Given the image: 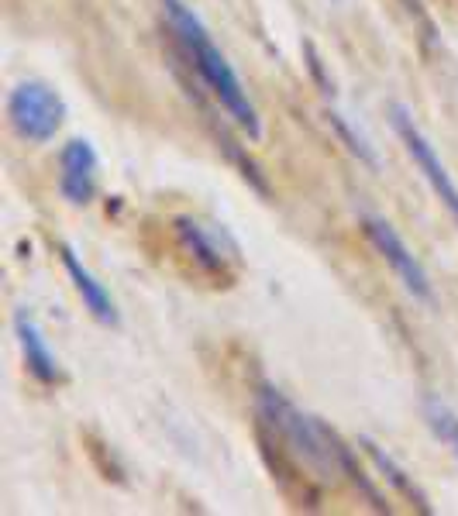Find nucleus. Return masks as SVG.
<instances>
[{"label":"nucleus","mask_w":458,"mask_h":516,"mask_svg":"<svg viewBox=\"0 0 458 516\" xmlns=\"http://www.w3.org/2000/svg\"><path fill=\"white\" fill-rule=\"evenodd\" d=\"M255 410H259V424L266 427L279 444H286L304 465H310L321 475H328V479L341 475V479L352 482L376 510H390L386 499L379 496V489L366 479L355 451L348 448L324 420H317L314 413L300 410L290 396L279 393L273 382H262L259 386V393H255Z\"/></svg>","instance_id":"f257e3e1"},{"label":"nucleus","mask_w":458,"mask_h":516,"mask_svg":"<svg viewBox=\"0 0 458 516\" xmlns=\"http://www.w3.org/2000/svg\"><path fill=\"white\" fill-rule=\"evenodd\" d=\"M162 11H166L176 49H180V56L186 59V66L193 69L200 86H204L214 104L235 121L238 131H245L252 142H259L262 138L259 111H255L252 97H248L242 76L235 73L228 56L217 49L214 35L207 31L204 21L197 18V11H193L186 0H162Z\"/></svg>","instance_id":"f03ea898"},{"label":"nucleus","mask_w":458,"mask_h":516,"mask_svg":"<svg viewBox=\"0 0 458 516\" xmlns=\"http://www.w3.org/2000/svg\"><path fill=\"white\" fill-rule=\"evenodd\" d=\"M66 121V100L52 83L21 80L7 93V124L28 145H45L59 135Z\"/></svg>","instance_id":"7ed1b4c3"},{"label":"nucleus","mask_w":458,"mask_h":516,"mask_svg":"<svg viewBox=\"0 0 458 516\" xmlns=\"http://www.w3.org/2000/svg\"><path fill=\"white\" fill-rule=\"evenodd\" d=\"M362 231H366L369 245L376 248L379 258H383V262L397 272L403 289H407L417 303H434V286H431L428 269L421 265V258L410 252L407 241L397 234V228H393L386 217L369 214V210H366V214H362Z\"/></svg>","instance_id":"20e7f679"},{"label":"nucleus","mask_w":458,"mask_h":516,"mask_svg":"<svg viewBox=\"0 0 458 516\" xmlns=\"http://www.w3.org/2000/svg\"><path fill=\"white\" fill-rule=\"evenodd\" d=\"M390 117H393V128H397L403 148H407V155L414 159V166L421 169V176L428 179V186L434 190V197L445 203V210L458 224V183L452 179V172H448V166L441 162V155L434 152V145L428 142V135H424L421 124L414 121V114H410L407 107L393 104Z\"/></svg>","instance_id":"39448f33"},{"label":"nucleus","mask_w":458,"mask_h":516,"mask_svg":"<svg viewBox=\"0 0 458 516\" xmlns=\"http://www.w3.org/2000/svg\"><path fill=\"white\" fill-rule=\"evenodd\" d=\"M100 159L87 138H69L59 152V193L69 207H87L97 197Z\"/></svg>","instance_id":"423d86ee"},{"label":"nucleus","mask_w":458,"mask_h":516,"mask_svg":"<svg viewBox=\"0 0 458 516\" xmlns=\"http://www.w3.org/2000/svg\"><path fill=\"white\" fill-rule=\"evenodd\" d=\"M173 231H176V241H180L183 252L200 265V272L231 279V255L235 252H228L221 234L211 231L207 224H200L197 217H176Z\"/></svg>","instance_id":"0eeeda50"},{"label":"nucleus","mask_w":458,"mask_h":516,"mask_svg":"<svg viewBox=\"0 0 458 516\" xmlns=\"http://www.w3.org/2000/svg\"><path fill=\"white\" fill-rule=\"evenodd\" d=\"M14 338H18V348H21V355H25L28 372L35 375L42 386H59V382H62L59 355L52 351L45 331L38 327V320L31 317L25 307L14 310Z\"/></svg>","instance_id":"6e6552de"},{"label":"nucleus","mask_w":458,"mask_h":516,"mask_svg":"<svg viewBox=\"0 0 458 516\" xmlns=\"http://www.w3.org/2000/svg\"><path fill=\"white\" fill-rule=\"evenodd\" d=\"M59 255H62V265H66L69 283H73L76 296L83 300V307L90 310V317L97 320V324H104V327H118L121 314H118V303H114V296L107 293V286L100 283V279L93 276L87 265L80 262V255H76L69 245H62Z\"/></svg>","instance_id":"1a4fd4ad"},{"label":"nucleus","mask_w":458,"mask_h":516,"mask_svg":"<svg viewBox=\"0 0 458 516\" xmlns=\"http://www.w3.org/2000/svg\"><path fill=\"white\" fill-rule=\"evenodd\" d=\"M362 448L369 451V458L376 461V468H379V472H383V482H390V486L397 489L400 496H407V499H410V506H417V510L431 513V506H428V496H424V492L417 489V482L410 479V475L403 472V468L397 465V461H393L390 455H386V451L379 448L376 441H369V437H362Z\"/></svg>","instance_id":"9d476101"},{"label":"nucleus","mask_w":458,"mask_h":516,"mask_svg":"<svg viewBox=\"0 0 458 516\" xmlns=\"http://www.w3.org/2000/svg\"><path fill=\"white\" fill-rule=\"evenodd\" d=\"M424 420H428L431 434L445 444L458 461V413L438 396H424Z\"/></svg>","instance_id":"9b49d317"},{"label":"nucleus","mask_w":458,"mask_h":516,"mask_svg":"<svg viewBox=\"0 0 458 516\" xmlns=\"http://www.w3.org/2000/svg\"><path fill=\"white\" fill-rule=\"evenodd\" d=\"M328 124H331V131H335V135L341 138V145L348 148V152L355 155V159L362 162V166H369V169H379V155H376V148H372L366 138L359 135V131L352 128V124H348V117L341 114V111H335V107L328 104Z\"/></svg>","instance_id":"f8f14e48"},{"label":"nucleus","mask_w":458,"mask_h":516,"mask_svg":"<svg viewBox=\"0 0 458 516\" xmlns=\"http://www.w3.org/2000/svg\"><path fill=\"white\" fill-rule=\"evenodd\" d=\"M335 4H338V0H335Z\"/></svg>","instance_id":"ddd939ff"}]
</instances>
